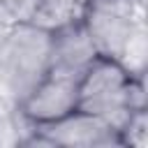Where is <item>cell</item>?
<instances>
[{
  "mask_svg": "<svg viewBox=\"0 0 148 148\" xmlns=\"http://www.w3.org/2000/svg\"><path fill=\"white\" fill-rule=\"evenodd\" d=\"M30 2L32 0H0V5L9 12V16L14 21H25L28 9H30Z\"/></svg>",
  "mask_w": 148,
  "mask_h": 148,
  "instance_id": "10",
  "label": "cell"
},
{
  "mask_svg": "<svg viewBox=\"0 0 148 148\" xmlns=\"http://www.w3.org/2000/svg\"><path fill=\"white\" fill-rule=\"evenodd\" d=\"M18 143L46 148H123L120 132L113 125L81 109L51 123L30 125L28 136L18 139Z\"/></svg>",
  "mask_w": 148,
  "mask_h": 148,
  "instance_id": "3",
  "label": "cell"
},
{
  "mask_svg": "<svg viewBox=\"0 0 148 148\" xmlns=\"http://www.w3.org/2000/svg\"><path fill=\"white\" fill-rule=\"evenodd\" d=\"M51 30L14 21L0 37V92L14 109L49 76Z\"/></svg>",
  "mask_w": 148,
  "mask_h": 148,
  "instance_id": "1",
  "label": "cell"
},
{
  "mask_svg": "<svg viewBox=\"0 0 148 148\" xmlns=\"http://www.w3.org/2000/svg\"><path fill=\"white\" fill-rule=\"evenodd\" d=\"M79 18L97 53L118 60L134 23L143 18V9L134 0H86Z\"/></svg>",
  "mask_w": 148,
  "mask_h": 148,
  "instance_id": "4",
  "label": "cell"
},
{
  "mask_svg": "<svg viewBox=\"0 0 148 148\" xmlns=\"http://www.w3.org/2000/svg\"><path fill=\"white\" fill-rule=\"evenodd\" d=\"M12 23H14V18H12V16H9V12L0 5V37H2V32H5Z\"/></svg>",
  "mask_w": 148,
  "mask_h": 148,
  "instance_id": "11",
  "label": "cell"
},
{
  "mask_svg": "<svg viewBox=\"0 0 148 148\" xmlns=\"http://www.w3.org/2000/svg\"><path fill=\"white\" fill-rule=\"evenodd\" d=\"M118 62L125 67L130 76H146V62H148V37H146V21H136L120 56Z\"/></svg>",
  "mask_w": 148,
  "mask_h": 148,
  "instance_id": "8",
  "label": "cell"
},
{
  "mask_svg": "<svg viewBox=\"0 0 148 148\" xmlns=\"http://www.w3.org/2000/svg\"><path fill=\"white\" fill-rule=\"evenodd\" d=\"M79 109L120 132L134 111L146 109V76H130L118 60L99 56L79 79Z\"/></svg>",
  "mask_w": 148,
  "mask_h": 148,
  "instance_id": "2",
  "label": "cell"
},
{
  "mask_svg": "<svg viewBox=\"0 0 148 148\" xmlns=\"http://www.w3.org/2000/svg\"><path fill=\"white\" fill-rule=\"evenodd\" d=\"M123 148H146L148 146V111H134L120 127Z\"/></svg>",
  "mask_w": 148,
  "mask_h": 148,
  "instance_id": "9",
  "label": "cell"
},
{
  "mask_svg": "<svg viewBox=\"0 0 148 148\" xmlns=\"http://www.w3.org/2000/svg\"><path fill=\"white\" fill-rule=\"evenodd\" d=\"M14 109L30 125H42V123L58 120V118L79 109V81L67 79V76L49 74Z\"/></svg>",
  "mask_w": 148,
  "mask_h": 148,
  "instance_id": "6",
  "label": "cell"
},
{
  "mask_svg": "<svg viewBox=\"0 0 148 148\" xmlns=\"http://www.w3.org/2000/svg\"><path fill=\"white\" fill-rule=\"evenodd\" d=\"M79 16V0H32L25 21L53 30Z\"/></svg>",
  "mask_w": 148,
  "mask_h": 148,
  "instance_id": "7",
  "label": "cell"
},
{
  "mask_svg": "<svg viewBox=\"0 0 148 148\" xmlns=\"http://www.w3.org/2000/svg\"><path fill=\"white\" fill-rule=\"evenodd\" d=\"M99 58L92 39L88 37L81 18H69L67 23L51 30L49 42V74L67 76L79 81L83 72Z\"/></svg>",
  "mask_w": 148,
  "mask_h": 148,
  "instance_id": "5",
  "label": "cell"
},
{
  "mask_svg": "<svg viewBox=\"0 0 148 148\" xmlns=\"http://www.w3.org/2000/svg\"><path fill=\"white\" fill-rule=\"evenodd\" d=\"M134 2H136V5H139V7H141V9H143V7H146V0H134Z\"/></svg>",
  "mask_w": 148,
  "mask_h": 148,
  "instance_id": "12",
  "label": "cell"
}]
</instances>
